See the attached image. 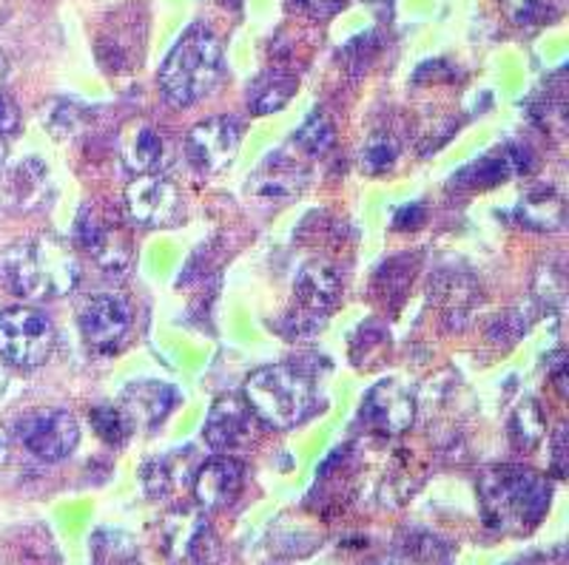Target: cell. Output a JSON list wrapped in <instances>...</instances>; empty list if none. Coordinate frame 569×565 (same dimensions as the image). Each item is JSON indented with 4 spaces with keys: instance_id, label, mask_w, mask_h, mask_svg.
<instances>
[{
    "instance_id": "8fae6325",
    "label": "cell",
    "mask_w": 569,
    "mask_h": 565,
    "mask_svg": "<svg viewBox=\"0 0 569 565\" xmlns=\"http://www.w3.org/2000/svg\"><path fill=\"white\" fill-rule=\"evenodd\" d=\"M78 242L83 244L86 251L94 256L100 270H106L109 276H126L131 268V242L126 236L123 228H117L106 216H100L94 208H83L78 219Z\"/></svg>"
},
{
    "instance_id": "e0dca14e",
    "label": "cell",
    "mask_w": 569,
    "mask_h": 565,
    "mask_svg": "<svg viewBox=\"0 0 569 565\" xmlns=\"http://www.w3.org/2000/svg\"><path fill=\"white\" fill-rule=\"evenodd\" d=\"M305 168L297 165L288 154H277L259 168L253 180L248 182L253 196H266V200H288L293 193L302 191L305 185Z\"/></svg>"
},
{
    "instance_id": "d4e9b609",
    "label": "cell",
    "mask_w": 569,
    "mask_h": 565,
    "mask_svg": "<svg viewBox=\"0 0 569 565\" xmlns=\"http://www.w3.org/2000/svg\"><path fill=\"white\" fill-rule=\"evenodd\" d=\"M20 129V111L12 97L0 89V137H9Z\"/></svg>"
},
{
    "instance_id": "7402d4cb",
    "label": "cell",
    "mask_w": 569,
    "mask_h": 565,
    "mask_svg": "<svg viewBox=\"0 0 569 565\" xmlns=\"http://www.w3.org/2000/svg\"><path fill=\"white\" fill-rule=\"evenodd\" d=\"M91 424L98 430V435L103 437L106 444L120 446L129 441L131 435V421L123 410H117V406H98V410H91Z\"/></svg>"
},
{
    "instance_id": "4dcf8cb0",
    "label": "cell",
    "mask_w": 569,
    "mask_h": 565,
    "mask_svg": "<svg viewBox=\"0 0 569 565\" xmlns=\"http://www.w3.org/2000/svg\"><path fill=\"white\" fill-rule=\"evenodd\" d=\"M527 565H563V563L561 559H552V563L550 559H536V563H527Z\"/></svg>"
},
{
    "instance_id": "9c48e42d",
    "label": "cell",
    "mask_w": 569,
    "mask_h": 565,
    "mask_svg": "<svg viewBox=\"0 0 569 565\" xmlns=\"http://www.w3.org/2000/svg\"><path fill=\"white\" fill-rule=\"evenodd\" d=\"M240 122L233 117H208L186 137V157L200 174H220L237 160Z\"/></svg>"
},
{
    "instance_id": "1f68e13d",
    "label": "cell",
    "mask_w": 569,
    "mask_h": 565,
    "mask_svg": "<svg viewBox=\"0 0 569 565\" xmlns=\"http://www.w3.org/2000/svg\"><path fill=\"white\" fill-rule=\"evenodd\" d=\"M3 74H7V60L0 54V83H3Z\"/></svg>"
},
{
    "instance_id": "30bf717a",
    "label": "cell",
    "mask_w": 569,
    "mask_h": 565,
    "mask_svg": "<svg viewBox=\"0 0 569 565\" xmlns=\"http://www.w3.org/2000/svg\"><path fill=\"white\" fill-rule=\"evenodd\" d=\"M180 191L160 174H140L126 188V211L142 228H169L180 219Z\"/></svg>"
},
{
    "instance_id": "f1b7e54d",
    "label": "cell",
    "mask_w": 569,
    "mask_h": 565,
    "mask_svg": "<svg viewBox=\"0 0 569 565\" xmlns=\"http://www.w3.org/2000/svg\"><path fill=\"white\" fill-rule=\"evenodd\" d=\"M7 386H9V375H7V366L0 364V395H3V392H7Z\"/></svg>"
},
{
    "instance_id": "cb8c5ba5",
    "label": "cell",
    "mask_w": 569,
    "mask_h": 565,
    "mask_svg": "<svg viewBox=\"0 0 569 565\" xmlns=\"http://www.w3.org/2000/svg\"><path fill=\"white\" fill-rule=\"evenodd\" d=\"M46 129L52 131L58 140H66V137H74L80 129H83V109L71 100H58L46 117Z\"/></svg>"
},
{
    "instance_id": "4316f807",
    "label": "cell",
    "mask_w": 569,
    "mask_h": 565,
    "mask_svg": "<svg viewBox=\"0 0 569 565\" xmlns=\"http://www.w3.org/2000/svg\"><path fill=\"white\" fill-rule=\"evenodd\" d=\"M501 3H505L507 14H510L516 23H527V20L538 12V7H541V0H501Z\"/></svg>"
},
{
    "instance_id": "603a6c76",
    "label": "cell",
    "mask_w": 569,
    "mask_h": 565,
    "mask_svg": "<svg viewBox=\"0 0 569 565\" xmlns=\"http://www.w3.org/2000/svg\"><path fill=\"white\" fill-rule=\"evenodd\" d=\"M396 157H399V142L390 134H376L365 145L362 165L368 174H385V171H390L396 165Z\"/></svg>"
},
{
    "instance_id": "52a82bcc",
    "label": "cell",
    "mask_w": 569,
    "mask_h": 565,
    "mask_svg": "<svg viewBox=\"0 0 569 565\" xmlns=\"http://www.w3.org/2000/svg\"><path fill=\"white\" fill-rule=\"evenodd\" d=\"M14 435L38 461H66L80 444V426L66 410H34L20 417Z\"/></svg>"
},
{
    "instance_id": "6da1fadb",
    "label": "cell",
    "mask_w": 569,
    "mask_h": 565,
    "mask_svg": "<svg viewBox=\"0 0 569 565\" xmlns=\"http://www.w3.org/2000/svg\"><path fill=\"white\" fill-rule=\"evenodd\" d=\"M78 282V259L58 239L18 242L0 253V284L23 302L66 296Z\"/></svg>"
},
{
    "instance_id": "5b68a950",
    "label": "cell",
    "mask_w": 569,
    "mask_h": 565,
    "mask_svg": "<svg viewBox=\"0 0 569 565\" xmlns=\"http://www.w3.org/2000/svg\"><path fill=\"white\" fill-rule=\"evenodd\" d=\"M58 330L38 307H7L0 313V361L18 370H38L52 359Z\"/></svg>"
},
{
    "instance_id": "7a4b0ae2",
    "label": "cell",
    "mask_w": 569,
    "mask_h": 565,
    "mask_svg": "<svg viewBox=\"0 0 569 565\" xmlns=\"http://www.w3.org/2000/svg\"><path fill=\"white\" fill-rule=\"evenodd\" d=\"M226 58L220 40L202 23L188 27L186 34L174 43L169 58L162 60L157 71V83L171 105L188 109L206 100L222 80Z\"/></svg>"
},
{
    "instance_id": "4fadbf2b",
    "label": "cell",
    "mask_w": 569,
    "mask_h": 565,
    "mask_svg": "<svg viewBox=\"0 0 569 565\" xmlns=\"http://www.w3.org/2000/svg\"><path fill=\"white\" fill-rule=\"evenodd\" d=\"M253 421L257 415L242 395H220L206 417L202 441L213 452L237 450V446L248 444V437L253 435Z\"/></svg>"
},
{
    "instance_id": "2e32d148",
    "label": "cell",
    "mask_w": 569,
    "mask_h": 565,
    "mask_svg": "<svg viewBox=\"0 0 569 565\" xmlns=\"http://www.w3.org/2000/svg\"><path fill=\"white\" fill-rule=\"evenodd\" d=\"M527 165V151L521 149H505L501 154H492L479 160L476 165L461 168L459 174L450 180L453 188H465V191H481V188H492L498 182H505L507 176L521 174Z\"/></svg>"
},
{
    "instance_id": "9a60e30c",
    "label": "cell",
    "mask_w": 569,
    "mask_h": 565,
    "mask_svg": "<svg viewBox=\"0 0 569 565\" xmlns=\"http://www.w3.org/2000/svg\"><path fill=\"white\" fill-rule=\"evenodd\" d=\"M180 395L171 384L162 381H134L123 390V412L129 415L131 426H142V430H154L171 410L177 406Z\"/></svg>"
},
{
    "instance_id": "d6986e66",
    "label": "cell",
    "mask_w": 569,
    "mask_h": 565,
    "mask_svg": "<svg viewBox=\"0 0 569 565\" xmlns=\"http://www.w3.org/2000/svg\"><path fill=\"white\" fill-rule=\"evenodd\" d=\"M162 137L151 125H134L123 140V162L140 174H154L162 160Z\"/></svg>"
},
{
    "instance_id": "484cf974",
    "label": "cell",
    "mask_w": 569,
    "mask_h": 565,
    "mask_svg": "<svg viewBox=\"0 0 569 565\" xmlns=\"http://www.w3.org/2000/svg\"><path fill=\"white\" fill-rule=\"evenodd\" d=\"M297 7L302 12L313 14V18H328V14H337L345 7V0H297Z\"/></svg>"
},
{
    "instance_id": "7c38bea8",
    "label": "cell",
    "mask_w": 569,
    "mask_h": 565,
    "mask_svg": "<svg viewBox=\"0 0 569 565\" xmlns=\"http://www.w3.org/2000/svg\"><path fill=\"white\" fill-rule=\"evenodd\" d=\"M362 424L368 430L379 432V435H401L405 430H410L416 417V401L413 392L401 381H379L373 390L365 395L362 401Z\"/></svg>"
},
{
    "instance_id": "ffe728a7",
    "label": "cell",
    "mask_w": 569,
    "mask_h": 565,
    "mask_svg": "<svg viewBox=\"0 0 569 565\" xmlns=\"http://www.w3.org/2000/svg\"><path fill=\"white\" fill-rule=\"evenodd\" d=\"M510 437L516 450H536L543 437V415L536 401H527L516 410L510 424Z\"/></svg>"
},
{
    "instance_id": "44dd1931",
    "label": "cell",
    "mask_w": 569,
    "mask_h": 565,
    "mask_svg": "<svg viewBox=\"0 0 569 565\" xmlns=\"http://www.w3.org/2000/svg\"><path fill=\"white\" fill-rule=\"evenodd\" d=\"M293 142H297L299 151H305V154H311V157L328 154V151L333 149V125H330V122L317 111V114H311L302 122V129L297 131Z\"/></svg>"
},
{
    "instance_id": "d6a6232c",
    "label": "cell",
    "mask_w": 569,
    "mask_h": 565,
    "mask_svg": "<svg viewBox=\"0 0 569 565\" xmlns=\"http://www.w3.org/2000/svg\"><path fill=\"white\" fill-rule=\"evenodd\" d=\"M373 565H399V563H396V559H379V563H373Z\"/></svg>"
},
{
    "instance_id": "8992f818",
    "label": "cell",
    "mask_w": 569,
    "mask_h": 565,
    "mask_svg": "<svg viewBox=\"0 0 569 565\" xmlns=\"http://www.w3.org/2000/svg\"><path fill=\"white\" fill-rule=\"evenodd\" d=\"M342 296V279L333 268L322 262L305 264L293 284V307L288 313L284 327L293 330L291 335H313L322 322L337 307Z\"/></svg>"
},
{
    "instance_id": "83f0119b",
    "label": "cell",
    "mask_w": 569,
    "mask_h": 565,
    "mask_svg": "<svg viewBox=\"0 0 569 565\" xmlns=\"http://www.w3.org/2000/svg\"><path fill=\"white\" fill-rule=\"evenodd\" d=\"M9 461V432L0 426V470H3V463Z\"/></svg>"
},
{
    "instance_id": "3957f363",
    "label": "cell",
    "mask_w": 569,
    "mask_h": 565,
    "mask_svg": "<svg viewBox=\"0 0 569 565\" xmlns=\"http://www.w3.org/2000/svg\"><path fill=\"white\" fill-rule=\"evenodd\" d=\"M479 497L496 532L525 534L541 523L550 506V483L521 466H498L481 475Z\"/></svg>"
},
{
    "instance_id": "ac0fdd59",
    "label": "cell",
    "mask_w": 569,
    "mask_h": 565,
    "mask_svg": "<svg viewBox=\"0 0 569 565\" xmlns=\"http://www.w3.org/2000/svg\"><path fill=\"white\" fill-rule=\"evenodd\" d=\"M299 80L284 71H266L248 89V105L253 114H273L282 111L284 105L291 103V97L297 94Z\"/></svg>"
},
{
    "instance_id": "f546056e",
    "label": "cell",
    "mask_w": 569,
    "mask_h": 565,
    "mask_svg": "<svg viewBox=\"0 0 569 565\" xmlns=\"http://www.w3.org/2000/svg\"><path fill=\"white\" fill-rule=\"evenodd\" d=\"M9 157V145H7V137H0V168H3V162H7Z\"/></svg>"
},
{
    "instance_id": "5bb4252c",
    "label": "cell",
    "mask_w": 569,
    "mask_h": 565,
    "mask_svg": "<svg viewBox=\"0 0 569 565\" xmlns=\"http://www.w3.org/2000/svg\"><path fill=\"white\" fill-rule=\"evenodd\" d=\"M242 481H246V466L237 457L213 455L197 472L194 495L200 501V506L222 508L240 495Z\"/></svg>"
},
{
    "instance_id": "277c9868",
    "label": "cell",
    "mask_w": 569,
    "mask_h": 565,
    "mask_svg": "<svg viewBox=\"0 0 569 565\" xmlns=\"http://www.w3.org/2000/svg\"><path fill=\"white\" fill-rule=\"evenodd\" d=\"M242 398L257 421L273 430H293L317 412L319 395L313 375L299 364L262 366L246 381Z\"/></svg>"
},
{
    "instance_id": "ba28073f",
    "label": "cell",
    "mask_w": 569,
    "mask_h": 565,
    "mask_svg": "<svg viewBox=\"0 0 569 565\" xmlns=\"http://www.w3.org/2000/svg\"><path fill=\"white\" fill-rule=\"evenodd\" d=\"M131 315L129 302L117 293H98L80 310V335L89 353L94 355H114L123 347L131 335Z\"/></svg>"
}]
</instances>
